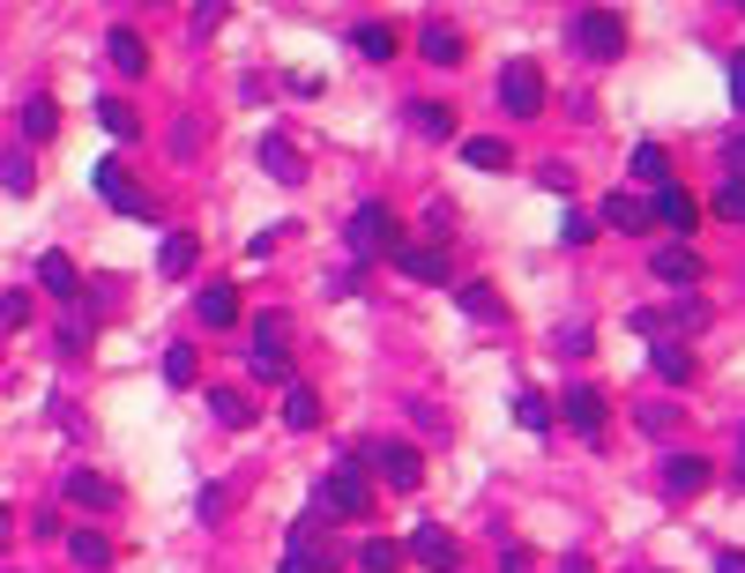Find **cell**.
Wrapping results in <instances>:
<instances>
[{"instance_id": "obj_1", "label": "cell", "mask_w": 745, "mask_h": 573, "mask_svg": "<svg viewBox=\"0 0 745 573\" xmlns=\"http://www.w3.org/2000/svg\"><path fill=\"white\" fill-rule=\"evenodd\" d=\"M314 499H321V514H335V522H358V514H372V462H366V454L335 462L329 485L314 491Z\"/></svg>"}, {"instance_id": "obj_2", "label": "cell", "mask_w": 745, "mask_h": 573, "mask_svg": "<svg viewBox=\"0 0 745 573\" xmlns=\"http://www.w3.org/2000/svg\"><path fill=\"white\" fill-rule=\"evenodd\" d=\"M247 372L253 380H276V387H298V372H291V313H261L253 321Z\"/></svg>"}, {"instance_id": "obj_3", "label": "cell", "mask_w": 745, "mask_h": 573, "mask_svg": "<svg viewBox=\"0 0 745 573\" xmlns=\"http://www.w3.org/2000/svg\"><path fill=\"white\" fill-rule=\"evenodd\" d=\"M395 239H403V231H395V208H388V202H358V208H351V224H343V246H351L358 261H388Z\"/></svg>"}, {"instance_id": "obj_4", "label": "cell", "mask_w": 745, "mask_h": 573, "mask_svg": "<svg viewBox=\"0 0 745 573\" xmlns=\"http://www.w3.org/2000/svg\"><path fill=\"white\" fill-rule=\"evenodd\" d=\"M575 45L596 60V68H612L626 52V15H612V8H581L575 15Z\"/></svg>"}, {"instance_id": "obj_5", "label": "cell", "mask_w": 745, "mask_h": 573, "mask_svg": "<svg viewBox=\"0 0 745 573\" xmlns=\"http://www.w3.org/2000/svg\"><path fill=\"white\" fill-rule=\"evenodd\" d=\"M499 105H507L515 120H537L544 112V68L537 60H507V68H499Z\"/></svg>"}, {"instance_id": "obj_6", "label": "cell", "mask_w": 745, "mask_h": 573, "mask_svg": "<svg viewBox=\"0 0 745 573\" xmlns=\"http://www.w3.org/2000/svg\"><path fill=\"white\" fill-rule=\"evenodd\" d=\"M403 559L425 566V573H456L462 566V544H456V529H440V522H417L411 544H403Z\"/></svg>"}, {"instance_id": "obj_7", "label": "cell", "mask_w": 745, "mask_h": 573, "mask_svg": "<svg viewBox=\"0 0 745 573\" xmlns=\"http://www.w3.org/2000/svg\"><path fill=\"white\" fill-rule=\"evenodd\" d=\"M90 179H97V194H105V202L120 208V216H134V224H150V216H157V202H150V194H142V187H134V179H127V164H97V171H90Z\"/></svg>"}, {"instance_id": "obj_8", "label": "cell", "mask_w": 745, "mask_h": 573, "mask_svg": "<svg viewBox=\"0 0 745 573\" xmlns=\"http://www.w3.org/2000/svg\"><path fill=\"white\" fill-rule=\"evenodd\" d=\"M366 462H372V477H380L388 491H417V477H425V454L403 447V440H388V447H366Z\"/></svg>"}, {"instance_id": "obj_9", "label": "cell", "mask_w": 745, "mask_h": 573, "mask_svg": "<svg viewBox=\"0 0 745 573\" xmlns=\"http://www.w3.org/2000/svg\"><path fill=\"white\" fill-rule=\"evenodd\" d=\"M60 499H68V506H83V514H113V506H120V485H113V477H97V469H68Z\"/></svg>"}, {"instance_id": "obj_10", "label": "cell", "mask_w": 745, "mask_h": 573, "mask_svg": "<svg viewBox=\"0 0 745 573\" xmlns=\"http://www.w3.org/2000/svg\"><path fill=\"white\" fill-rule=\"evenodd\" d=\"M411 284H448V253L440 246H425V239H395V253H388Z\"/></svg>"}, {"instance_id": "obj_11", "label": "cell", "mask_w": 745, "mask_h": 573, "mask_svg": "<svg viewBox=\"0 0 745 573\" xmlns=\"http://www.w3.org/2000/svg\"><path fill=\"white\" fill-rule=\"evenodd\" d=\"M567 425H575L589 447H604V432H612V425H604V395H596L589 380H575V387H567Z\"/></svg>"}, {"instance_id": "obj_12", "label": "cell", "mask_w": 745, "mask_h": 573, "mask_svg": "<svg viewBox=\"0 0 745 573\" xmlns=\"http://www.w3.org/2000/svg\"><path fill=\"white\" fill-rule=\"evenodd\" d=\"M649 276L671 284V290H694L701 284V253H694V246H657V253H649Z\"/></svg>"}, {"instance_id": "obj_13", "label": "cell", "mask_w": 745, "mask_h": 573, "mask_svg": "<svg viewBox=\"0 0 745 573\" xmlns=\"http://www.w3.org/2000/svg\"><path fill=\"white\" fill-rule=\"evenodd\" d=\"M708 485H716V469H708L701 454H671V462H663V491H671V499H701Z\"/></svg>"}, {"instance_id": "obj_14", "label": "cell", "mask_w": 745, "mask_h": 573, "mask_svg": "<svg viewBox=\"0 0 745 573\" xmlns=\"http://www.w3.org/2000/svg\"><path fill=\"white\" fill-rule=\"evenodd\" d=\"M649 216H657V224H671V231H694V224H701V202H694V194L671 179V187H657V194H649Z\"/></svg>"}, {"instance_id": "obj_15", "label": "cell", "mask_w": 745, "mask_h": 573, "mask_svg": "<svg viewBox=\"0 0 745 573\" xmlns=\"http://www.w3.org/2000/svg\"><path fill=\"white\" fill-rule=\"evenodd\" d=\"M261 171H269L276 187H298V179H306V157H298V142H291V134H261Z\"/></svg>"}, {"instance_id": "obj_16", "label": "cell", "mask_w": 745, "mask_h": 573, "mask_svg": "<svg viewBox=\"0 0 745 573\" xmlns=\"http://www.w3.org/2000/svg\"><path fill=\"white\" fill-rule=\"evenodd\" d=\"M194 313H202V327H232L239 321V284H202Z\"/></svg>"}, {"instance_id": "obj_17", "label": "cell", "mask_w": 745, "mask_h": 573, "mask_svg": "<svg viewBox=\"0 0 745 573\" xmlns=\"http://www.w3.org/2000/svg\"><path fill=\"white\" fill-rule=\"evenodd\" d=\"M209 417H216L224 432H247V425H253V403L239 395V387H224V380H216V387H209Z\"/></svg>"}, {"instance_id": "obj_18", "label": "cell", "mask_w": 745, "mask_h": 573, "mask_svg": "<svg viewBox=\"0 0 745 573\" xmlns=\"http://www.w3.org/2000/svg\"><path fill=\"white\" fill-rule=\"evenodd\" d=\"M38 284L60 298V306H75V290H83V276H75V261L68 253H38Z\"/></svg>"}, {"instance_id": "obj_19", "label": "cell", "mask_w": 745, "mask_h": 573, "mask_svg": "<svg viewBox=\"0 0 745 573\" xmlns=\"http://www.w3.org/2000/svg\"><path fill=\"white\" fill-rule=\"evenodd\" d=\"M417 52H425L433 68H456L462 60V31L456 23H425V31H417Z\"/></svg>"}, {"instance_id": "obj_20", "label": "cell", "mask_w": 745, "mask_h": 573, "mask_svg": "<svg viewBox=\"0 0 745 573\" xmlns=\"http://www.w3.org/2000/svg\"><path fill=\"white\" fill-rule=\"evenodd\" d=\"M68 559H75L83 573H105V566H113V536H97V529H75V536H68Z\"/></svg>"}, {"instance_id": "obj_21", "label": "cell", "mask_w": 745, "mask_h": 573, "mask_svg": "<svg viewBox=\"0 0 745 573\" xmlns=\"http://www.w3.org/2000/svg\"><path fill=\"white\" fill-rule=\"evenodd\" d=\"M23 134H31V142H52V134H60V105H52L45 89L23 97Z\"/></svg>"}, {"instance_id": "obj_22", "label": "cell", "mask_w": 745, "mask_h": 573, "mask_svg": "<svg viewBox=\"0 0 745 573\" xmlns=\"http://www.w3.org/2000/svg\"><path fill=\"white\" fill-rule=\"evenodd\" d=\"M194 261H202V239H194V231H172L165 253H157V268H165V276H194Z\"/></svg>"}, {"instance_id": "obj_23", "label": "cell", "mask_w": 745, "mask_h": 573, "mask_svg": "<svg viewBox=\"0 0 745 573\" xmlns=\"http://www.w3.org/2000/svg\"><path fill=\"white\" fill-rule=\"evenodd\" d=\"M284 425H291V432H314V425H321V395H314L306 380L284 387Z\"/></svg>"}, {"instance_id": "obj_24", "label": "cell", "mask_w": 745, "mask_h": 573, "mask_svg": "<svg viewBox=\"0 0 745 573\" xmlns=\"http://www.w3.org/2000/svg\"><path fill=\"white\" fill-rule=\"evenodd\" d=\"M105 52H113V68H120V75H142V68H150V45H142V31H113V38H105Z\"/></svg>"}, {"instance_id": "obj_25", "label": "cell", "mask_w": 745, "mask_h": 573, "mask_svg": "<svg viewBox=\"0 0 745 573\" xmlns=\"http://www.w3.org/2000/svg\"><path fill=\"white\" fill-rule=\"evenodd\" d=\"M604 224H612V231H649L657 216H649L641 194H612V202H604Z\"/></svg>"}, {"instance_id": "obj_26", "label": "cell", "mask_w": 745, "mask_h": 573, "mask_svg": "<svg viewBox=\"0 0 745 573\" xmlns=\"http://www.w3.org/2000/svg\"><path fill=\"white\" fill-rule=\"evenodd\" d=\"M411 559H403V544H388V536H366L358 544V573H403Z\"/></svg>"}, {"instance_id": "obj_27", "label": "cell", "mask_w": 745, "mask_h": 573, "mask_svg": "<svg viewBox=\"0 0 745 573\" xmlns=\"http://www.w3.org/2000/svg\"><path fill=\"white\" fill-rule=\"evenodd\" d=\"M456 306L470 321H499V313H507V298H499L493 284H456Z\"/></svg>"}, {"instance_id": "obj_28", "label": "cell", "mask_w": 745, "mask_h": 573, "mask_svg": "<svg viewBox=\"0 0 745 573\" xmlns=\"http://www.w3.org/2000/svg\"><path fill=\"white\" fill-rule=\"evenodd\" d=\"M634 179L657 194V187H671V157H663L657 142H634Z\"/></svg>"}, {"instance_id": "obj_29", "label": "cell", "mask_w": 745, "mask_h": 573, "mask_svg": "<svg viewBox=\"0 0 745 573\" xmlns=\"http://www.w3.org/2000/svg\"><path fill=\"white\" fill-rule=\"evenodd\" d=\"M462 164H470V171H507V142H493V134H470V142H462Z\"/></svg>"}, {"instance_id": "obj_30", "label": "cell", "mask_w": 745, "mask_h": 573, "mask_svg": "<svg viewBox=\"0 0 745 573\" xmlns=\"http://www.w3.org/2000/svg\"><path fill=\"white\" fill-rule=\"evenodd\" d=\"M97 127H105V134H120V142L142 134V120H134V105H127V97H97Z\"/></svg>"}, {"instance_id": "obj_31", "label": "cell", "mask_w": 745, "mask_h": 573, "mask_svg": "<svg viewBox=\"0 0 745 573\" xmlns=\"http://www.w3.org/2000/svg\"><path fill=\"white\" fill-rule=\"evenodd\" d=\"M649 366H657V380H694V350L686 343H657Z\"/></svg>"}, {"instance_id": "obj_32", "label": "cell", "mask_w": 745, "mask_h": 573, "mask_svg": "<svg viewBox=\"0 0 745 573\" xmlns=\"http://www.w3.org/2000/svg\"><path fill=\"white\" fill-rule=\"evenodd\" d=\"M0 187H8V194H31V187H38V164L23 157V150H8V157H0Z\"/></svg>"}, {"instance_id": "obj_33", "label": "cell", "mask_w": 745, "mask_h": 573, "mask_svg": "<svg viewBox=\"0 0 745 573\" xmlns=\"http://www.w3.org/2000/svg\"><path fill=\"white\" fill-rule=\"evenodd\" d=\"M165 380H172V387H194V380H202V366H194V343H172V350H165Z\"/></svg>"}, {"instance_id": "obj_34", "label": "cell", "mask_w": 745, "mask_h": 573, "mask_svg": "<svg viewBox=\"0 0 745 573\" xmlns=\"http://www.w3.org/2000/svg\"><path fill=\"white\" fill-rule=\"evenodd\" d=\"M351 45H358L366 60H388V52H395V31H388V23H358V31H351Z\"/></svg>"}, {"instance_id": "obj_35", "label": "cell", "mask_w": 745, "mask_h": 573, "mask_svg": "<svg viewBox=\"0 0 745 573\" xmlns=\"http://www.w3.org/2000/svg\"><path fill=\"white\" fill-rule=\"evenodd\" d=\"M716 216H723V224H745V179H723V187H716Z\"/></svg>"}, {"instance_id": "obj_36", "label": "cell", "mask_w": 745, "mask_h": 573, "mask_svg": "<svg viewBox=\"0 0 745 573\" xmlns=\"http://www.w3.org/2000/svg\"><path fill=\"white\" fill-rule=\"evenodd\" d=\"M411 127L417 134H456V112L448 105H411Z\"/></svg>"}, {"instance_id": "obj_37", "label": "cell", "mask_w": 745, "mask_h": 573, "mask_svg": "<svg viewBox=\"0 0 745 573\" xmlns=\"http://www.w3.org/2000/svg\"><path fill=\"white\" fill-rule=\"evenodd\" d=\"M663 327H678V335H701V327H708V306H701V298H678V313H663Z\"/></svg>"}, {"instance_id": "obj_38", "label": "cell", "mask_w": 745, "mask_h": 573, "mask_svg": "<svg viewBox=\"0 0 745 573\" xmlns=\"http://www.w3.org/2000/svg\"><path fill=\"white\" fill-rule=\"evenodd\" d=\"M90 335H97L90 313H83V306H68V321H60V350H90Z\"/></svg>"}, {"instance_id": "obj_39", "label": "cell", "mask_w": 745, "mask_h": 573, "mask_svg": "<svg viewBox=\"0 0 745 573\" xmlns=\"http://www.w3.org/2000/svg\"><path fill=\"white\" fill-rule=\"evenodd\" d=\"M634 425H641L649 440H663V432L678 425V409H671V403H641V409H634Z\"/></svg>"}, {"instance_id": "obj_40", "label": "cell", "mask_w": 745, "mask_h": 573, "mask_svg": "<svg viewBox=\"0 0 745 573\" xmlns=\"http://www.w3.org/2000/svg\"><path fill=\"white\" fill-rule=\"evenodd\" d=\"M23 321H31V290H0V335H15Z\"/></svg>"}, {"instance_id": "obj_41", "label": "cell", "mask_w": 745, "mask_h": 573, "mask_svg": "<svg viewBox=\"0 0 745 573\" xmlns=\"http://www.w3.org/2000/svg\"><path fill=\"white\" fill-rule=\"evenodd\" d=\"M559 350H567V358H589V350H596V327H589V321H567V327H559Z\"/></svg>"}, {"instance_id": "obj_42", "label": "cell", "mask_w": 745, "mask_h": 573, "mask_svg": "<svg viewBox=\"0 0 745 573\" xmlns=\"http://www.w3.org/2000/svg\"><path fill=\"white\" fill-rule=\"evenodd\" d=\"M515 417H522L530 432H552V403H544V395H522V403H515Z\"/></svg>"}, {"instance_id": "obj_43", "label": "cell", "mask_w": 745, "mask_h": 573, "mask_svg": "<svg viewBox=\"0 0 745 573\" xmlns=\"http://www.w3.org/2000/svg\"><path fill=\"white\" fill-rule=\"evenodd\" d=\"M194 150H202V127H194V120H172V157L187 164Z\"/></svg>"}, {"instance_id": "obj_44", "label": "cell", "mask_w": 745, "mask_h": 573, "mask_svg": "<svg viewBox=\"0 0 745 573\" xmlns=\"http://www.w3.org/2000/svg\"><path fill=\"white\" fill-rule=\"evenodd\" d=\"M216 23H224V8H216V0H202V8L187 15V38H216Z\"/></svg>"}, {"instance_id": "obj_45", "label": "cell", "mask_w": 745, "mask_h": 573, "mask_svg": "<svg viewBox=\"0 0 745 573\" xmlns=\"http://www.w3.org/2000/svg\"><path fill=\"white\" fill-rule=\"evenodd\" d=\"M224 499H232L224 485H202L194 491V514H202V522H224Z\"/></svg>"}, {"instance_id": "obj_46", "label": "cell", "mask_w": 745, "mask_h": 573, "mask_svg": "<svg viewBox=\"0 0 745 573\" xmlns=\"http://www.w3.org/2000/svg\"><path fill=\"white\" fill-rule=\"evenodd\" d=\"M276 573H329V551H284Z\"/></svg>"}, {"instance_id": "obj_47", "label": "cell", "mask_w": 745, "mask_h": 573, "mask_svg": "<svg viewBox=\"0 0 745 573\" xmlns=\"http://www.w3.org/2000/svg\"><path fill=\"white\" fill-rule=\"evenodd\" d=\"M723 89H731V105L745 112V52H731V60H723Z\"/></svg>"}, {"instance_id": "obj_48", "label": "cell", "mask_w": 745, "mask_h": 573, "mask_svg": "<svg viewBox=\"0 0 745 573\" xmlns=\"http://www.w3.org/2000/svg\"><path fill=\"white\" fill-rule=\"evenodd\" d=\"M537 187H544V194H575V171H567V164H544Z\"/></svg>"}, {"instance_id": "obj_49", "label": "cell", "mask_w": 745, "mask_h": 573, "mask_svg": "<svg viewBox=\"0 0 745 573\" xmlns=\"http://www.w3.org/2000/svg\"><path fill=\"white\" fill-rule=\"evenodd\" d=\"M723 179H745V127L723 142Z\"/></svg>"}, {"instance_id": "obj_50", "label": "cell", "mask_w": 745, "mask_h": 573, "mask_svg": "<svg viewBox=\"0 0 745 573\" xmlns=\"http://www.w3.org/2000/svg\"><path fill=\"white\" fill-rule=\"evenodd\" d=\"M284 239H291V224H276V231H261V239L247 246V261H269V253H276V246H284Z\"/></svg>"}, {"instance_id": "obj_51", "label": "cell", "mask_w": 745, "mask_h": 573, "mask_svg": "<svg viewBox=\"0 0 745 573\" xmlns=\"http://www.w3.org/2000/svg\"><path fill=\"white\" fill-rule=\"evenodd\" d=\"M716 573H745V551H716Z\"/></svg>"}, {"instance_id": "obj_52", "label": "cell", "mask_w": 745, "mask_h": 573, "mask_svg": "<svg viewBox=\"0 0 745 573\" xmlns=\"http://www.w3.org/2000/svg\"><path fill=\"white\" fill-rule=\"evenodd\" d=\"M499 573H530V551H507V566Z\"/></svg>"}, {"instance_id": "obj_53", "label": "cell", "mask_w": 745, "mask_h": 573, "mask_svg": "<svg viewBox=\"0 0 745 573\" xmlns=\"http://www.w3.org/2000/svg\"><path fill=\"white\" fill-rule=\"evenodd\" d=\"M8 536H15V514H8V506H0V551H8Z\"/></svg>"}, {"instance_id": "obj_54", "label": "cell", "mask_w": 745, "mask_h": 573, "mask_svg": "<svg viewBox=\"0 0 745 573\" xmlns=\"http://www.w3.org/2000/svg\"><path fill=\"white\" fill-rule=\"evenodd\" d=\"M559 573H596V566H589V559H559Z\"/></svg>"}, {"instance_id": "obj_55", "label": "cell", "mask_w": 745, "mask_h": 573, "mask_svg": "<svg viewBox=\"0 0 745 573\" xmlns=\"http://www.w3.org/2000/svg\"><path fill=\"white\" fill-rule=\"evenodd\" d=\"M731 477H738V485H745V425H738V469H731Z\"/></svg>"}]
</instances>
